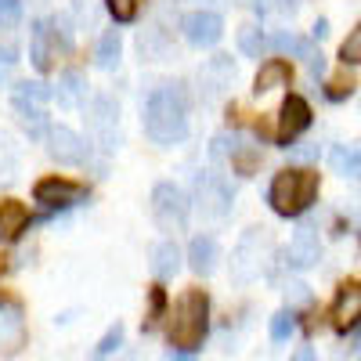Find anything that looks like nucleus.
<instances>
[{
	"label": "nucleus",
	"instance_id": "obj_1",
	"mask_svg": "<svg viewBox=\"0 0 361 361\" xmlns=\"http://www.w3.org/2000/svg\"><path fill=\"white\" fill-rule=\"evenodd\" d=\"M145 134L156 145H180L188 134V98L177 83L156 87L145 102Z\"/></svg>",
	"mask_w": 361,
	"mask_h": 361
},
{
	"label": "nucleus",
	"instance_id": "obj_2",
	"mask_svg": "<svg viewBox=\"0 0 361 361\" xmlns=\"http://www.w3.org/2000/svg\"><path fill=\"white\" fill-rule=\"evenodd\" d=\"M209 333V296L202 289H188L177 300V307L170 311L166 340H170V357H188L202 347Z\"/></svg>",
	"mask_w": 361,
	"mask_h": 361
},
{
	"label": "nucleus",
	"instance_id": "obj_3",
	"mask_svg": "<svg viewBox=\"0 0 361 361\" xmlns=\"http://www.w3.org/2000/svg\"><path fill=\"white\" fill-rule=\"evenodd\" d=\"M318 188H322L318 170L289 166V170L275 173V180H271V188H267V202H271V209H275L279 217H300V214H307V209L314 206Z\"/></svg>",
	"mask_w": 361,
	"mask_h": 361
},
{
	"label": "nucleus",
	"instance_id": "obj_4",
	"mask_svg": "<svg viewBox=\"0 0 361 361\" xmlns=\"http://www.w3.org/2000/svg\"><path fill=\"white\" fill-rule=\"evenodd\" d=\"M271 238H267V228H250L243 231V238H238V246L231 253V279L238 286H246V282H257L264 275V267L271 260Z\"/></svg>",
	"mask_w": 361,
	"mask_h": 361
},
{
	"label": "nucleus",
	"instance_id": "obj_5",
	"mask_svg": "<svg viewBox=\"0 0 361 361\" xmlns=\"http://www.w3.org/2000/svg\"><path fill=\"white\" fill-rule=\"evenodd\" d=\"M83 119H87V137L90 145H98L102 152H112L119 141V109L109 94H94L83 105Z\"/></svg>",
	"mask_w": 361,
	"mask_h": 361
},
{
	"label": "nucleus",
	"instance_id": "obj_6",
	"mask_svg": "<svg viewBox=\"0 0 361 361\" xmlns=\"http://www.w3.org/2000/svg\"><path fill=\"white\" fill-rule=\"evenodd\" d=\"M231 199H235V192L224 180V173L206 170L195 177V209L202 221H224L231 214Z\"/></svg>",
	"mask_w": 361,
	"mask_h": 361
},
{
	"label": "nucleus",
	"instance_id": "obj_7",
	"mask_svg": "<svg viewBox=\"0 0 361 361\" xmlns=\"http://www.w3.org/2000/svg\"><path fill=\"white\" fill-rule=\"evenodd\" d=\"M152 217L163 231H180L188 221V195L173 180H159L152 188Z\"/></svg>",
	"mask_w": 361,
	"mask_h": 361
},
{
	"label": "nucleus",
	"instance_id": "obj_8",
	"mask_svg": "<svg viewBox=\"0 0 361 361\" xmlns=\"http://www.w3.org/2000/svg\"><path fill=\"white\" fill-rule=\"evenodd\" d=\"M58 51H69V37L58 29L54 22H37L33 33H29V62L37 66V73H51Z\"/></svg>",
	"mask_w": 361,
	"mask_h": 361
},
{
	"label": "nucleus",
	"instance_id": "obj_9",
	"mask_svg": "<svg viewBox=\"0 0 361 361\" xmlns=\"http://www.w3.org/2000/svg\"><path fill=\"white\" fill-rule=\"evenodd\" d=\"M33 199L44 209H69V206L87 202V185H76L69 177H44L33 185Z\"/></svg>",
	"mask_w": 361,
	"mask_h": 361
},
{
	"label": "nucleus",
	"instance_id": "obj_10",
	"mask_svg": "<svg viewBox=\"0 0 361 361\" xmlns=\"http://www.w3.org/2000/svg\"><path fill=\"white\" fill-rule=\"evenodd\" d=\"M44 141H47V156H51L54 163H62V166H80V163L90 156V145H87L73 127H62V123H54Z\"/></svg>",
	"mask_w": 361,
	"mask_h": 361
},
{
	"label": "nucleus",
	"instance_id": "obj_11",
	"mask_svg": "<svg viewBox=\"0 0 361 361\" xmlns=\"http://www.w3.org/2000/svg\"><path fill=\"white\" fill-rule=\"evenodd\" d=\"M180 29H185V40L192 47H199V51L214 47L224 37V22H221L217 11H192V15L180 18Z\"/></svg>",
	"mask_w": 361,
	"mask_h": 361
},
{
	"label": "nucleus",
	"instance_id": "obj_12",
	"mask_svg": "<svg viewBox=\"0 0 361 361\" xmlns=\"http://www.w3.org/2000/svg\"><path fill=\"white\" fill-rule=\"evenodd\" d=\"M307 127H311V105H307L304 98L289 94V98L282 102V109H279L275 141H279V145H289V141H296L300 134H304Z\"/></svg>",
	"mask_w": 361,
	"mask_h": 361
},
{
	"label": "nucleus",
	"instance_id": "obj_13",
	"mask_svg": "<svg viewBox=\"0 0 361 361\" xmlns=\"http://www.w3.org/2000/svg\"><path fill=\"white\" fill-rule=\"evenodd\" d=\"M329 318H333L336 333H350V329L361 322V282H343L336 289V300H333Z\"/></svg>",
	"mask_w": 361,
	"mask_h": 361
},
{
	"label": "nucleus",
	"instance_id": "obj_14",
	"mask_svg": "<svg viewBox=\"0 0 361 361\" xmlns=\"http://www.w3.org/2000/svg\"><path fill=\"white\" fill-rule=\"evenodd\" d=\"M267 44L275 47V51H282V54H296L300 62L311 69V76H322L325 73V54L318 51V44H311L304 37H293V33H275Z\"/></svg>",
	"mask_w": 361,
	"mask_h": 361
},
{
	"label": "nucleus",
	"instance_id": "obj_15",
	"mask_svg": "<svg viewBox=\"0 0 361 361\" xmlns=\"http://www.w3.org/2000/svg\"><path fill=\"white\" fill-rule=\"evenodd\" d=\"M199 83H202V94L206 98H221L228 94V87L235 83V66L228 54H214L209 62L199 69Z\"/></svg>",
	"mask_w": 361,
	"mask_h": 361
},
{
	"label": "nucleus",
	"instance_id": "obj_16",
	"mask_svg": "<svg viewBox=\"0 0 361 361\" xmlns=\"http://www.w3.org/2000/svg\"><path fill=\"white\" fill-rule=\"evenodd\" d=\"M286 257H289L286 264L296 267V271H304V267L318 264L322 246H318V235H314L311 224H300V228H296V235H293V243H289V253H286Z\"/></svg>",
	"mask_w": 361,
	"mask_h": 361
},
{
	"label": "nucleus",
	"instance_id": "obj_17",
	"mask_svg": "<svg viewBox=\"0 0 361 361\" xmlns=\"http://www.w3.org/2000/svg\"><path fill=\"white\" fill-rule=\"evenodd\" d=\"M217 260H221L217 238H214V235H195V238H192V246H188V267L195 271L199 279H206V275H214Z\"/></svg>",
	"mask_w": 361,
	"mask_h": 361
},
{
	"label": "nucleus",
	"instance_id": "obj_18",
	"mask_svg": "<svg viewBox=\"0 0 361 361\" xmlns=\"http://www.w3.org/2000/svg\"><path fill=\"white\" fill-rule=\"evenodd\" d=\"M29 228V209L18 199H0V243H15Z\"/></svg>",
	"mask_w": 361,
	"mask_h": 361
},
{
	"label": "nucleus",
	"instance_id": "obj_19",
	"mask_svg": "<svg viewBox=\"0 0 361 361\" xmlns=\"http://www.w3.org/2000/svg\"><path fill=\"white\" fill-rule=\"evenodd\" d=\"M51 98H54V90H47V83H40V80H25V83H15V87H11V105H15V112L44 109Z\"/></svg>",
	"mask_w": 361,
	"mask_h": 361
},
{
	"label": "nucleus",
	"instance_id": "obj_20",
	"mask_svg": "<svg viewBox=\"0 0 361 361\" xmlns=\"http://www.w3.org/2000/svg\"><path fill=\"white\" fill-rule=\"evenodd\" d=\"M293 83V66L282 62V58H271V62H264L253 76V90L257 94H267V90H282Z\"/></svg>",
	"mask_w": 361,
	"mask_h": 361
},
{
	"label": "nucleus",
	"instance_id": "obj_21",
	"mask_svg": "<svg viewBox=\"0 0 361 361\" xmlns=\"http://www.w3.org/2000/svg\"><path fill=\"white\" fill-rule=\"evenodd\" d=\"M18 69V44H15V25L0 22V87L15 80Z\"/></svg>",
	"mask_w": 361,
	"mask_h": 361
},
{
	"label": "nucleus",
	"instance_id": "obj_22",
	"mask_svg": "<svg viewBox=\"0 0 361 361\" xmlns=\"http://www.w3.org/2000/svg\"><path fill=\"white\" fill-rule=\"evenodd\" d=\"M177 271H180V250H177L173 238L152 246V275H156L159 282H166V279L177 275Z\"/></svg>",
	"mask_w": 361,
	"mask_h": 361
},
{
	"label": "nucleus",
	"instance_id": "obj_23",
	"mask_svg": "<svg viewBox=\"0 0 361 361\" xmlns=\"http://www.w3.org/2000/svg\"><path fill=\"white\" fill-rule=\"evenodd\" d=\"M329 166L340 177L361 180V145H336L333 152H329Z\"/></svg>",
	"mask_w": 361,
	"mask_h": 361
},
{
	"label": "nucleus",
	"instance_id": "obj_24",
	"mask_svg": "<svg viewBox=\"0 0 361 361\" xmlns=\"http://www.w3.org/2000/svg\"><path fill=\"white\" fill-rule=\"evenodd\" d=\"M119 54H123V44H119V29H109V33H102L98 47H94V66L112 73L119 66Z\"/></svg>",
	"mask_w": 361,
	"mask_h": 361
},
{
	"label": "nucleus",
	"instance_id": "obj_25",
	"mask_svg": "<svg viewBox=\"0 0 361 361\" xmlns=\"http://www.w3.org/2000/svg\"><path fill=\"white\" fill-rule=\"evenodd\" d=\"M18 170H22V152L18 145L0 134V185H11V180H18Z\"/></svg>",
	"mask_w": 361,
	"mask_h": 361
},
{
	"label": "nucleus",
	"instance_id": "obj_26",
	"mask_svg": "<svg viewBox=\"0 0 361 361\" xmlns=\"http://www.w3.org/2000/svg\"><path fill=\"white\" fill-rule=\"evenodd\" d=\"M0 343H22V311L8 300H0Z\"/></svg>",
	"mask_w": 361,
	"mask_h": 361
},
{
	"label": "nucleus",
	"instance_id": "obj_27",
	"mask_svg": "<svg viewBox=\"0 0 361 361\" xmlns=\"http://www.w3.org/2000/svg\"><path fill=\"white\" fill-rule=\"evenodd\" d=\"M54 98H58V105H66V109H73V105H83V98H87L83 76H80V73H66L62 80H58Z\"/></svg>",
	"mask_w": 361,
	"mask_h": 361
},
{
	"label": "nucleus",
	"instance_id": "obj_28",
	"mask_svg": "<svg viewBox=\"0 0 361 361\" xmlns=\"http://www.w3.org/2000/svg\"><path fill=\"white\" fill-rule=\"evenodd\" d=\"M354 87H357V83H354V76H350V73H347V66H343L333 80H329L325 98H329V102H347V98L354 94Z\"/></svg>",
	"mask_w": 361,
	"mask_h": 361
},
{
	"label": "nucleus",
	"instance_id": "obj_29",
	"mask_svg": "<svg viewBox=\"0 0 361 361\" xmlns=\"http://www.w3.org/2000/svg\"><path fill=\"white\" fill-rule=\"evenodd\" d=\"M293 333H296V314H293V307H286V311H279L275 318H271V340H275V343H289Z\"/></svg>",
	"mask_w": 361,
	"mask_h": 361
},
{
	"label": "nucleus",
	"instance_id": "obj_30",
	"mask_svg": "<svg viewBox=\"0 0 361 361\" xmlns=\"http://www.w3.org/2000/svg\"><path fill=\"white\" fill-rule=\"evenodd\" d=\"M105 8H109V15H112L119 25H127V22H134V18L141 15L145 0H105Z\"/></svg>",
	"mask_w": 361,
	"mask_h": 361
},
{
	"label": "nucleus",
	"instance_id": "obj_31",
	"mask_svg": "<svg viewBox=\"0 0 361 361\" xmlns=\"http://www.w3.org/2000/svg\"><path fill=\"white\" fill-rule=\"evenodd\" d=\"M264 33H260V25H243L238 29V47H243V54H250V58H260V51H264Z\"/></svg>",
	"mask_w": 361,
	"mask_h": 361
},
{
	"label": "nucleus",
	"instance_id": "obj_32",
	"mask_svg": "<svg viewBox=\"0 0 361 361\" xmlns=\"http://www.w3.org/2000/svg\"><path fill=\"white\" fill-rule=\"evenodd\" d=\"M340 62L343 66H361V25L340 44Z\"/></svg>",
	"mask_w": 361,
	"mask_h": 361
},
{
	"label": "nucleus",
	"instance_id": "obj_33",
	"mask_svg": "<svg viewBox=\"0 0 361 361\" xmlns=\"http://www.w3.org/2000/svg\"><path fill=\"white\" fill-rule=\"evenodd\" d=\"M119 343H123V325L116 322V325L109 329V333L98 340V347H94V357H109V354H116V350H119Z\"/></svg>",
	"mask_w": 361,
	"mask_h": 361
},
{
	"label": "nucleus",
	"instance_id": "obj_34",
	"mask_svg": "<svg viewBox=\"0 0 361 361\" xmlns=\"http://www.w3.org/2000/svg\"><path fill=\"white\" fill-rule=\"evenodd\" d=\"M148 300H152V307H148V318H145V333H152V329L159 325V318H163V307H166V293L156 286L152 293H148Z\"/></svg>",
	"mask_w": 361,
	"mask_h": 361
},
{
	"label": "nucleus",
	"instance_id": "obj_35",
	"mask_svg": "<svg viewBox=\"0 0 361 361\" xmlns=\"http://www.w3.org/2000/svg\"><path fill=\"white\" fill-rule=\"evenodd\" d=\"M307 300H311V289L304 286V282H289L286 286V304L293 307V304H307Z\"/></svg>",
	"mask_w": 361,
	"mask_h": 361
},
{
	"label": "nucleus",
	"instance_id": "obj_36",
	"mask_svg": "<svg viewBox=\"0 0 361 361\" xmlns=\"http://www.w3.org/2000/svg\"><path fill=\"white\" fill-rule=\"evenodd\" d=\"M18 18H22V0H0V22L18 25Z\"/></svg>",
	"mask_w": 361,
	"mask_h": 361
},
{
	"label": "nucleus",
	"instance_id": "obj_37",
	"mask_svg": "<svg viewBox=\"0 0 361 361\" xmlns=\"http://www.w3.org/2000/svg\"><path fill=\"white\" fill-rule=\"evenodd\" d=\"M293 159H296V163H311V159H318V145H300V148H293Z\"/></svg>",
	"mask_w": 361,
	"mask_h": 361
},
{
	"label": "nucleus",
	"instance_id": "obj_38",
	"mask_svg": "<svg viewBox=\"0 0 361 361\" xmlns=\"http://www.w3.org/2000/svg\"><path fill=\"white\" fill-rule=\"evenodd\" d=\"M350 350H354V354L361 357V322H357V325L350 329Z\"/></svg>",
	"mask_w": 361,
	"mask_h": 361
},
{
	"label": "nucleus",
	"instance_id": "obj_39",
	"mask_svg": "<svg viewBox=\"0 0 361 361\" xmlns=\"http://www.w3.org/2000/svg\"><path fill=\"white\" fill-rule=\"evenodd\" d=\"M325 37H329V22L318 18V22H314V40H325Z\"/></svg>",
	"mask_w": 361,
	"mask_h": 361
},
{
	"label": "nucleus",
	"instance_id": "obj_40",
	"mask_svg": "<svg viewBox=\"0 0 361 361\" xmlns=\"http://www.w3.org/2000/svg\"><path fill=\"white\" fill-rule=\"evenodd\" d=\"M300 8V0H279V11H286V15H293Z\"/></svg>",
	"mask_w": 361,
	"mask_h": 361
},
{
	"label": "nucleus",
	"instance_id": "obj_41",
	"mask_svg": "<svg viewBox=\"0 0 361 361\" xmlns=\"http://www.w3.org/2000/svg\"><path fill=\"white\" fill-rule=\"evenodd\" d=\"M250 8L253 11H267V0H250Z\"/></svg>",
	"mask_w": 361,
	"mask_h": 361
}]
</instances>
